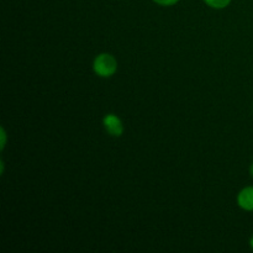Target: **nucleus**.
<instances>
[{"instance_id": "1", "label": "nucleus", "mask_w": 253, "mask_h": 253, "mask_svg": "<svg viewBox=\"0 0 253 253\" xmlns=\"http://www.w3.org/2000/svg\"><path fill=\"white\" fill-rule=\"evenodd\" d=\"M93 71L100 78H110L118 71V61L108 52L99 53L93 61Z\"/></svg>"}, {"instance_id": "2", "label": "nucleus", "mask_w": 253, "mask_h": 253, "mask_svg": "<svg viewBox=\"0 0 253 253\" xmlns=\"http://www.w3.org/2000/svg\"><path fill=\"white\" fill-rule=\"evenodd\" d=\"M103 126L106 132L113 137H121L124 133V124L116 114H106L103 118Z\"/></svg>"}, {"instance_id": "3", "label": "nucleus", "mask_w": 253, "mask_h": 253, "mask_svg": "<svg viewBox=\"0 0 253 253\" xmlns=\"http://www.w3.org/2000/svg\"><path fill=\"white\" fill-rule=\"evenodd\" d=\"M237 205L245 211H253V187H245L237 194Z\"/></svg>"}, {"instance_id": "4", "label": "nucleus", "mask_w": 253, "mask_h": 253, "mask_svg": "<svg viewBox=\"0 0 253 253\" xmlns=\"http://www.w3.org/2000/svg\"><path fill=\"white\" fill-rule=\"evenodd\" d=\"M231 1L232 0H204V2L208 6L215 10L225 9V7H227L231 4Z\"/></svg>"}, {"instance_id": "5", "label": "nucleus", "mask_w": 253, "mask_h": 253, "mask_svg": "<svg viewBox=\"0 0 253 253\" xmlns=\"http://www.w3.org/2000/svg\"><path fill=\"white\" fill-rule=\"evenodd\" d=\"M152 1L161 6H173V5L178 4L180 0H152Z\"/></svg>"}, {"instance_id": "6", "label": "nucleus", "mask_w": 253, "mask_h": 253, "mask_svg": "<svg viewBox=\"0 0 253 253\" xmlns=\"http://www.w3.org/2000/svg\"><path fill=\"white\" fill-rule=\"evenodd\" d=\"M1 142H0V148H1V151L4 150L5 146H6V131H5L4 127H1Z\"/></svg>"}, {"instance_id": "7", "label": "nucleus", "mask_w": 253, "mask_h": 253, "mask_svg": "<svg viewBox=\"0 0 253 253\" xmlns=\"http://www.w3.org/2000/svg\"><path fill=\"white\" fill-rule=\"evenodd\" d=\"M250 174H251V177L253 178V163L251 165V167H250Z\"/></svg>"}, {"instance_id": "8", "label": "nucleus", "mask_w": 253, "mask_h": 253, "mask_svg": "<svg viewBox=\"0 0 253 253\" xmlns=\"http://www.w3.org/2000/svg\"><path fill=\"white\" fill-rule=\"evenodd\" d=\"M250 246H251V249L253 250V235H252L251 240H250Z\"/></svg>"}]
</instances>
